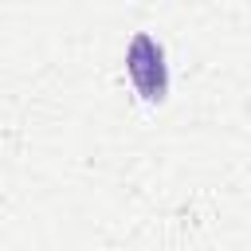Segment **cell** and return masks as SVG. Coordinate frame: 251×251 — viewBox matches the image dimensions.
<instances>
[{"label":"cell","instance_id":"1","mask_svg":"<svg viewBox=\"0 0 251 251\" xmlns=\"http://www.w3.org/2000/svg\"><path fill=\"white\" fill-rule=\"evenodd\" d=\"M126 71L133 78V90L145 98V102H161L169 94V67H165V51L153 35L137 31L129 39V51H126Z\"/></svg>","mask_w":251,"mask_h":251}]
</instances>
